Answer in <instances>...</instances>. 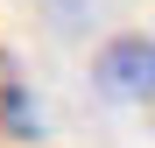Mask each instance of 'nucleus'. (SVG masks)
Here are the masks:
<instances>
[{"instance_id": "nucleus-1", "label": "nucleus", "mask_w": 155, "mask_h": 148, "mask_svg": "<svg viewBox=\"0 0 155 148\" xmlns=\"http://www.w3.org/2000/svg\"><path fill=\"white\" fill-rule=\"evenodd\" d=\"M92 85L120 106H148L155 99V35H113L92 57Z\"/></svg>"}, {"instance_id": "nucleus-2", "label": "nucleus", "mask_w": 155, "mask_h": 148, "mask_svg": "<svg viewBox=\"0 0 155 148\" xmlns=\"http://www.w3.org/2000/svg\"><path fill=\"white\" fill-rule=\"evenodd\" d=\"M0 127L7 134H35V106H28V85H21V71L0 57Z\"/></svg>"}]
</instances>
